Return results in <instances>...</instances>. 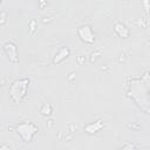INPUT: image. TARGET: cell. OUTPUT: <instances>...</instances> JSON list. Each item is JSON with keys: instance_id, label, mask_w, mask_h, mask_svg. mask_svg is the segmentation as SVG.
I'll list each match as a JSON object with an SVG mask.
<instances>
[{"instance_id": "cell-5", "label": "cell", "mask_w": 150, "mask_h": 150, "mask_svg": "<svg viewBox=\"0 0 150 150\" xmlns=\"http://www.w3.org/2000/svg\"><path fill=\"white\" fill-rule=\"evenodd\" d=\"M0 1H1V0H0Z\"/></svg>"}, {"instance_id": "cell-2", "label": "cell", "mask_w": 150, "mask_h": 150, "mask_svg": "<svg viewBox=\"0 0 150 150\" xmlns=\"http://www.w3.org/2000/svg\"><path fill=\"white\" fill-rule=\"evenodd\" d=\"M21 125L25 128V130H22L21 128L18 127V131H19V134L21 135V137H22L25 141H27V142L30 141L32 137H33V135H34L35 131H36V127L33 125V124H27V123H22Z\"/></svg>"}, {"instance_id": "cell-3", "label": "cell", "mask_w": 150, "mask_h": 150, "mask_svg": "<svg viewBox=\"0 0 150 150\" xmlns=\"http://www.w3.org/2000/svg\"><path fill=\"white\" fill-rule=\"evenodd\" d=\"M4 49L6 52V54L8 55L9 61L12 62H18V52H16V46L12 42H7L4 45Z\"/></svg>"}, {"instance_id": "cell-1", "label": "cell", "mask_w": 150, "mask_h": 150, "mask_svg": "<svg viewBox=\"0 0 150 150\" xmlns=\"http://www.w3.org/2000/svg\"><path fill=\"white\" fill-rule=\"evenodd\" d=\"M28 83H29L28 79H21V80H16L15 82H13V84L11 86V89H9V94L14 102L19 103L26 96Z\"/></svg>"}, {"instance_id": "cell-4", "label": "cell", "mask_w": 150, "mask_h": 150, "mask_svg": "<svg viewBox=\"0 0 150 150\" xmlns=\"http://www.w3.org/2000/svg\"><path fill=\"white\" fill-rule=\"evenodd\" d=\"M83 28H84V30H86V33H79V35L81 36V39L83 40V41H86V42H93L94 41V35H93V33H91V29H90V27H88V26H83Z\"/></svg>"}]
</instances>
